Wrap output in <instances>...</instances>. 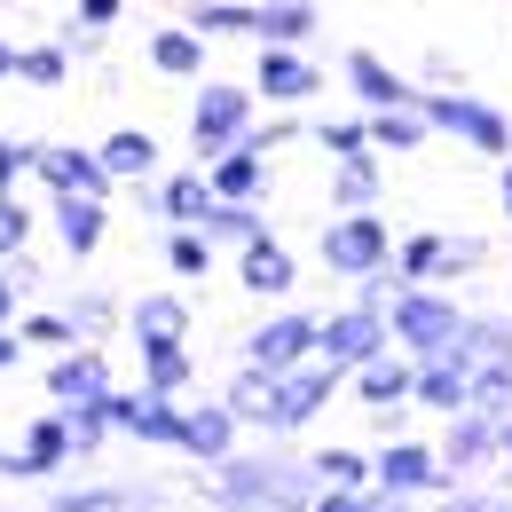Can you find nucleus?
<instances>
[{"mask_svg":"<svg viewBox=\"0 0 512 512\" xmlns=\"http://www.w3.org/2000/svg\"><path fill=\"white\" fill-rule=\"evenodd\" d=\"M134 205L150 213V221H205V205H213V174L205 166H174V174H150V182H134Z\"/></svg>","mask_w":512,"mask_h":512,"instance_id":"obj_13","label":"nucleus"},{"mask_svg":"<svg viewBox=\"0 0 512 512\" xmlns=\"http://www.w3.org/2000/svg\"><path fill=\"white\" fill-rule=\"evenodd\" d=\"M64 465H79V449H71V418H64V402H56V410L24 418V473L32 481H56Z\"/></svg>","mask_w":512,"mask_h":512,"instance_id":"obj_23","label":"nucleus"},{"mask_svg":"<svg viewBox=\"0 0 512 512\" xmlns=\"http://www.w3.org/2000/svg\"><path fill=\"white\" fill-rule=\"evenodd\" d=\"M205 64H213V40L197 32L190 16L150 32V71H158V79H205Z\"/></svg>","mask_w":512,"mask_h":512,"instance_id":"obj_24","label":"nucleus"},{"mask_svg":"<svg viewBox=\"0 0 512 512\" xmlns=\"http://www.w3.org/2000/svg\"><path fill=\"white\" fill-rule=\"evenodd\" d=\"M24 87H64L71 79V48L64 40H40V48H24V71H16Z\"/></svg>","mask_w":512,"mask_h":512,"instance_id":"obj_43","label":"nucleus"},{"mask_svg":"<svg viewBox=\"0 0 512 512\" xmlns=\"http://www.w3.org/2000/svg\"><path fill=\"white\" fill-rule=\"evenodd\" d=\"M64 418H71V449L95 457V449L119 434V386L111 394H87V402H64Z\"/></svg>","mask_w":512,"mask_h":512,"instance_id":"obj_33","label":"nucleus"},{"mask_svg":"<svg viewBox=\"0 0 512 512\" xmlns=\"http://www.w3.org/2000/svg\"><path fill=\"white\" fill-rule=\"evenodd\" d=\"M339 386H347V371H331L323 355H316V363H300V371H284V379L268 386V410H260V434H276V442H284V434H300L308 418H323V402H331Z\"/></svg>","mask_w":512,"mask_h":512,"instance_id":"obj_7","label":"nucleus"},{"mask_svg":"<svg viewBox=\"0 0 512 512\" xmlns=\"http://www.w3.org/2000/svg\"><path fill=\"white\" fill-rule=\"evenodd\" d=\"M505 481H512V418H505Z\"/></svg>","mask_w":512,"mask_h":512,"instance_id":"obj_58","label":"nucleus"},{"mask_svg":"<svg viewBox=\"0 0 512 512\" xmlns=\"http://www.w3.org/2000/svg\"><path fill=\"white\" fill-rule=\"evenodd\" d=\"M386 323H394V347L426 363V355H442L449 339L465 331V308L449 300V284H402V300L386 308Z\"/></svg>","mask_w":512,"mask_h":512,"instance_id":"obj_6","label":"nucleus"},{"mask_svg":"<svg viewBox=\"0 0 512 512\" xmlns=\"http://www.w3.org/2000/svg\"><path fill=\"white\" fill-rule=\"evenodd\" d=\"M355 512H410V497H394V489H379V481H371V489H363V505Z\"/></svg>","mask_w":512,"mask_h":512,"instance_id":"obj_51","label":"nucleus"},{"mask_svg":"<svg viewBox=\"0 0 512 512\" xmlns=\"http://www.w3.org/2000/svg\"><path fill=\"white\" fill-rule=\"evenodd\" d=\"M497 205H505V221H512V158H497Z\"/></svg>","mask_w":512,"mask_h":512,"instance_id":"obj_55","label":"nucleus"},{"mask_svg":"<svg viewBox=\"0 0 512 512\" xmlns=\"http://www.w3.org/2000/svg\"><path fill=\"white\" fill-rule=\"evenodd\" d=\"M473 402V363H457V355H426L418 363V386H410V410H426V418H457Z\"/></svg>","mask_w":512,"mask_h":512,"instance_id":"obj_20","label":"nucleus"},{"mask_svg":"<svg viewBox=\"0 0 512 512\" xmlns=\"http://www.w3.org/2000/svg\"><path fill=\"white\" fill-rule=\"evenodd\" d=\"M166 489L158 481H87V489H56L48 512H158Z\"/></svg>","mask_w":512,"mask_h":512,"instance_id":"obj_22","label":"nucleus"},{"mask_svg":"<svg viewBox=\"0 0 512 512\" xmlns=\"http://www.w3.org/2000/svg\"><path fill=\"white\" fill-rule=\"evenodd\" d=\"M457 355L465 363H512V308H465V331H457Z\"/></svg>","mask_w":512,"mask_h":512,"instance_id":"obj_30","label":"nucleus"},{"mask_svg":"<svg viewBox=\"0 0 512 512\" xmlns=\"http://www.w3.org/2000/svg\"><path fill=\"white\" fill-rule=\"evenodd\" d=\"M339 79H347L355 111H394V103H418V87L386 64V56H371V48H347V56H339Z\"/></svg>","mask_w":512,"mask_h":512,"instance_id":"obj_15","label":"nucleus"},{"mask_svg":"<svg viewBox=\"0 0 512 512\" xmlns=\"http://www.w3.org/2000/svg\"><path fill=\"white\" fill-rule=\"evenodd\" d=\"M0 473H8V481H32V473H24V449H0Z\"/></svg>","mask_w":512,"mask_h":512,"instance_id":"obj_56","label":"nucleus"},{"mask_svg":"<svg viewBox=\"0 0 512 512\" xmlns=\"http://www.w3.org/2000/svg\"><path fill=\"white\" fill-rule=\"evenodd\" d=\"M418 111H426V127H434V134H457L465 150L512 158V119L489 103V95H473V87H418Z\"/></svg>","mask_w":512,"mask_h":512,"instance_id":"obj_3","label":"nucleus"},{"mask_svg":"<svg viewBox=\"0 0 512 512\" xmlns=\"http://www.w3.org/2000/svg\"><path fill=\"white\" fill-rule=\"evenodd\" d=\"M197 497L213 512H308L323 497V473L308 457H284V449H229L205 465Z\"/></svg>","mask_w":512,"mask_h":512,"instance_id":"obj_1","label":"nucleus"},{"mask_svg":"<svg viewBox=\"0 0 512 512\" xmlns=\"http://www.w3.org/2000/svg\"><path fill=\"white\" fill-rule=\"evenodd\" d=\"M48 221H56V245L71 260H95L103 229H111V197H48Z\"/></svg>","mask_w":512,"mask_h":512,"instance_id":"obj_21","label":"nucleus"},{"mask_svg":"<svg viewBox=\"0 0 512 512\" xmlns=\"http://www.w3.org/2000/svg\"><path fill=\"white\" fill-rule=\"evenodd\" d=\"M434 512H512V481L505 489H489L481 473H473V481H449L442 497H434Z\"/></svg>","mask_w":512,"mask_h":512,"instance_id":"obj_38","label":"nucleus"},{"mask_svg":"<svg viewBox=\"0 0 512 512\" xmlns=\"http://www.w3.org/2000/svg\"><path fill=\"white\" fill-rule=\"evenodd\" d=\"M386 347H394V323L379 316V308H363V300H347V308H331V316H323V363H331V371H363V363H371V355H386Z\"/></svg>","mask_w":512,"mask_h":512,"instance_id":"obj_9","label":"nucleus"},{"mask_svg":"<svg viewBox=\"0 0 512 512\" xmlns=\"http://www.w3.org/2000/svg\"><path fill=\"white\" fill-rule=\"evenodd\" d=\"M71 323H79V339H103L119 323V300L111 292H71Z\"/></svg>","mask_w":512,"mask_h":512,"instance_id":"obj_48","label":"nucleus"},{"mask_svg":"<svg viewBox=\"0 0 512 512\" xmlns=\"http://www.w3.org/2000/svg\"><path fill=\"white\" fill-rule=\"evenodd\" d=\"M308 465L323 473V489H371V449H316Z\"/></svg>","mask_w":512,"mask_h":512,"instance_id":"obj_40","label":"nucleus"},{"mask_svg":"<svg viewBox=\"0 0 512 512\" xmlns=\"http://www.w3.org/2000/svg\"><path fill=\"white\" fill-rule=\"evenodd\" d=\"M16 316H24V284L0 268V323H16Z\"/></svg>","mask_w":512,"mask_h":512,"instance_id":"obj_52","label":"nucleus"},{"mask_svg":"<svg viewBox=\"0 0 512 512\" xmlns=\"http://www.w3.org/2000/svg\"><path fill=\"white\" fill-rule=\"evenodd\" d=\"M205 174H213V197H268V182H276V166H268V150L253 134L229 142L221 158H205Z\"/></svg>","mask_w":512,"mask_h":512,"instance_id":"obj_25","label":"nucleus"},{"mask_svg":"<svg viewBox=\"0 0 512 512\" xmlns=\"http://www.w3.org/2000/svg\"><path fill=\"white\" fill-rule=\"evenodd\" d=\"M386 150H355V158H331V213H355V205H379L386 197Z\"/></svg>","mask_w":512,"mask_h":512,"instance_id":"obj_27","label":"nucleus"},{"mask_svg":"<svg viewBox=\"0 0 512 512\" xmlns=\"http://www.w3.org/2000/svg\"><path fill=\"white\" fill-rule=\"evenodd\" d=\"M32 174H40V142H16V134H0V197H16Z\"/></svg>","mask_w":512,"mask_h":512,"instance_id":"obj_46","label":"nucleus"},{"mask_svg":"<svg viewBox=\"0 0 512 512\" xmlns=\"http://www.w3.org/2000/svg\"><path fill=\"white\" fill-rule=\"evenodd\" d=\"M316 347H323V316L292 308V300H276V316H260L253 331H245L237 363H253V371H268V379H284V371L316 363Z\"/></svg>","mask_w":512,"mask_h":512,"instance_id":"obj_4","label":"nucleus"},{"mask_svg":"<svg viewBox=\"0 0 512 512\" xmlns=\"http://www.w3.org/2000/svg\"><path fill=\"white\" fill-rule=\"evenodd\" d=\"M442 465L449 473H465V481H473V473H489V465H505V418H489V410H473V402H465V410H457V418H442Z\"/></svg>","mask_w":512,"mask_h":512,"instance_id":"obj_11","label":"nucleus"},{"mask_svg":"<svg viewBox=\"0 0 512 512\" xmlns=\"http://www.w3.org/2000/svg\"><path fill=\"white\" fill-rule=\"evenodd\" d=\"M95 150H103V166H111V174H119L127 190L158 174V134H150V127H111L103 142H95Z\"/></svg>","mask_w":512,"mask_h":512,"instance_id":"obj_29","label":"nucleus"},{"mask_svg":"<svg viewBox=\"0 0 512 512\" xmlns=\"http://www.w3.org/2000/svg\"><path fill=\"white\" fill-rule=\"evenodd\" d=\"M402 284H410V276L386 260V268H371V276H355V292H347V300H363V308H379V316H386V308L402 300Z\"/></svg>","mask_w":512,"mask_h":512,"instance_id":"obj_47","label":"nucleus"},{"mask_svg":"<svg viewBox=\"0 0 512 512\" xmlns=\"http://www.w3.org/2000/svg\"><path fill=\"white\" fill-rule=\"evenodd\" d=\"M371 481L418 505V497H442L449 481H465V473H449V465H442V449H434V442H410V434H386V449H371Z\"/></svg>","mask_w":512,"mask_h":512,"instance_id":"obj_8","label":"nucleus"},{"mask_svg":"<svg viewBox=\"0 0 512 512\" xmlns=\"http://www.w3.org/2000/svg\"><path fill=\"white\" fill-rule=\"evenodd\" d=\"M481 260H489V245H481V237H449V245H442V284H465Z\"/></svg>","mask_w":512,"mask_h":512,"instance_id":"obj_49","label":"nucleus"},{"mask_svg":"<svg viewBox=\"0 0 512 512\" xmlns=\"http://www.w3.org/2000/svg\"><path fill=\"white\" fill-rule=\"evenodd\" d=\"M308 142H316L323 158H355V150H371V111H347V119H316V127H308Z\"/></svg>","mask_w":512,"mask_h":512,"instance_id":"obj_37","label":"nucleus"},{"mask_svg":"<svg viewBox=\"0 0 512 512\" xmlns=\"http://www.w3.org/2000/svg\"><path fill=\"white\" fill-rule=\"evenodd\" d=\"M268 371H253V363H237V371H229V386H221V402H229V410H237V418H245V426H260V410H268Z\"/></svg>","mask_w":512,"mask_h":512,"instance_id":"obj_42","label":"nucleus"},{"mask_svg":"<svg viewBox=\"0 0 512 512\" xmlns=\"http://www.w3.org/2000/svg\"><path fill=\"white\" fill-rule=\"evenodd\" d=\"M134 363L150 394H190L197 363H190V331H134Z\"/></svg>","mask_w":512,"mask_h":512,"instance_id":"obj_17","label":"nucleus"},{"mask_svg":"<svg viewBox=\"0 0 512 512\" xmlns=\"http://www.w3.org/2000/svg\"><path fill=\"white\" fill-rule=\"evenodd\" d=\"M237 292H253V300H292L300 292V253L284 245V237H260L237 253Z\"/></svg>","mask_w":512,"mask_h":512,"instance_id":"obj_16","label":"nucleus"},{"mask_svg":"<svg viewBox=\"0 0 512 512\" xmlns=\"http://www.w3.org/2000/svg\"><path fill=\"white\" fill-rule=\"evenodd\" d=\"M182 394H150V386H119V434L142 449H182Z\"/></svg>","mask_w":512,"mask_h":512,"instance_id":"obj_14","label":"nucleus"},{"mask_svg":"<svg viewBox=\"0 0 512 512\" xmlns=\"http://www.w3.org/2000/svg\"><path fill=\"white\" fill-rule=\"evenodd\" d=\"M260 127V87L253 79H197V103H190V150L197 166L221 158L229 142H245Z\"/></svg>","mask_w":512,"mask_h":512,"instance_id":"obj_2","label":"nucleus"},{"mask_svg":"<svg viewBox=\"0 0 512 512\" xmlns=\"http://www.w3.org/2000/svg\"><path fill=\"white\" fill-rule=\"evenodd\" d=\"M442 245H449V229H410V237H394V268L410 284H442Z\"/></svg>","mask_w":512,"mask_h":512,"instance_id":"obj_36","label":"nucleus"},{"mask_svg":"<svg viewBox=\"0 0 512 512\" xmlns=\"http://www.w3.org/2000/svg\"><path fill=\"white\" fill-rule=\"evenodd\" d=\"M205 40H260V0L245 8V0H190L182 8Z\"/></svg>","mask_w":512,"mask_h":512,"instance_id":"obj_34","label":"nucleus"},{"mask_svg":"<svg viewBox=\"0 0 512 512\" xmlns=\"http://www.w3.org/2000/svg\"><path fill=\"white\" fill-rule=\"evenodd\" d=\"M158 253H166V268L182 276V284H197V276H213V237L197 229V221H174V229H158Z\"/></svg>","mask_w":512,"mask_h":512,"instance_id":"obj_32","label":"nucleus"},{"mask_svg":"<svg viewBox=\"0 0 512 512\" xmlns=\"http://www.w3.org/2000/svg\"><path fill=\"white\" fill-rule=\"evenodd\" d=\"M197 229H205L213 245H237V253L260 245V237H276V229H268V213H260V197H213Z\"/></svg>","mask_w":512,"mask_h":512,"instance_id":"obj_28","label":"nucleus"},{"mask_svg":"<svg viewBox=\"0 0 512 512\" xmlns=\"http://www.w3.org/2000/svg\"><path fill=\"white\" fill-rule=\"evenodd\" d=\"M237 434H245V418L213 394V402H197L190 418H182V457H197V465H213V457H229L237 449Z\"/></svg>","mask_w":512,"mask_h":512,"instance_id":"obj_26","label":"nucleus"},{"mask_svg":"<svg viewBox=\"0 0 512 512\" xmlns=\"http://www.w3.org/2000/svg\"><path fill=\"white\" fill-rule=\"evenodd\" d=\"M16 363H24V331H16V323H0V371H16Z\"/></svg>","mask_w":512,"mask_h":512,"instance_id":"obj_54","label":"nucleus"},{"mask_svg":"<svg viewBox=\"0 0 512 512\" xmlns=\"http://www.w3.org/2000/svg\"><path fill=\"white\" fill-rule=\"evenodd\" d=\"M16 331H24V347H48V355H64L71 339H79L71 308H32V316H16Z\"/></svg>","mask_w":512,"mask_h":512,"instance_id":"obj_41","label":"nucleus"},{"mask_svg":"<svg viewBox=\"0 0 512 512\" xmlns=\"http://www.w3.org/2000/svg\"><path fill=\"white\" fill-rule=\"evenodd\" d=\"M316 32H323L316 0H260V40H276V48H308Z\"/></svg>","mask_w":512,"mask_h":512,"instance_id":"obj_31","label":"nucleus"},{"mask_svg":"<svg viewBox=\"0 0 512 512\" xmlns=\"http://www.w3.org/2000/svg\"><path fill=\"white\" fill-rule=\"evenodd\" d=\"M426 111L418 103H394V111H371V142H379L386 158H410V150H426Z\"/></svg>","mask_w":512,"mask_h":512,"instance_id":"obj_35","label":"nucleus"},{"mask_svg":"<svg viewBox=\"0 0 512 512\" xmlns=\"http://www.w3.org/2000/svg\"><path fill=\"white\" fill-rule=\"evenodd\" d=\"M16 71H24V48H8V40H0V79H16Z\"/></svg>","mask_w":512,"mask_h":512,"instance_id":"obj_57","label":"nucleus"},{"mask_svg":"<svg viewBox=\"0 0 512 512\" xmlns=\"http://www.w3.org/2000/svg\"><path fill=\"white\" fill-rule=\"evenodd\" d=\"M316 260L339 276V284H355V276H371L394 260V229L379 221V205H355V213H331L316 237Z\"/></svg>","mask_w":512,"mask_h":512,"instance_id":"obj_5","label":"nucleus"},{"mask_svg":"<svg viewBox=\"0 0 512 512\" xmlns=\"http://www.w3.org/2000/svg\"><path fill=\"white\" fill-rule=\"evenodd\" d=\"M253 87H260V103H276V111H300V103H316V95H323V64L308 56V48H276V40H260Z\"/></svg>","mask_w":512,"mask_h":512,"instance_id":"obj_10","label":"nucleus"},{"mask_svg":"<svg viewBox=\"0 0 512 512\" xmlns=\"http://www.w3.org/2000/svg\"><path fill=\"white\" fill-rule=\"evenodd\" d=\"M127 323L134 331H190V300L182 292H142L127 308Z\"/></svg>","mask_w":512,"mask_h":512,"instance_id":"obj_39","label":"nucleus"},{"mask_svg":"<svg viewBox=\"0 0 512 512\" xmlns=\"http://www.w3.org/2000/svg\"><path fill=\"white\" fill-rule=\"evenodd\" d=\"M32 229H40V221H32V205H24V190H16V197H0V268H8V260H24V245H32Z\"/></svg>","mask_w":512,"mask_h":512,"instance_id":"obj_45","label":"nucleus"},{"mask_svg":"<svg viewBox=\"0 0 512 512\" xmlns=\"http://www.w3.org/2000/svg\"><path fill=\"white\" fill-rule=\"evenodd\" d=\"M48 197H111L119 174L103 166V150H79V142H40V174H32Z\"/></svg>","mask_w":512,"mask_h":512,"instance_id":"obj_12","label":"nucleus"},{"mask_svg":"<svg viewBox=\"0 0 512 512\" xmlns=\"http://www.w3.org/2000/svg\"><path fill=\"white\" fill-rule=\"evenodd\" d=\"M355 505H363V489H323L308 512H355Z\"/></svg>","mask_w":512,"mask_h":512,"instance_id":"obj_53","label":"nucleus"},{"mask_svg":"<svg viewBox=\"0 0 512 512\" xmlns=\"http://www.w3.org/2000/svg\"><path fill=\"white\" fill-rule=\"evenodd\" d=\"M347 386H355V402H363V410H410V386H418V355L386 347V355H371L363 371H347Z\"/></svg>","mask_w":512,"mask_h":512,"instance_id":"obj_18","label":"nucleus"},{"mask_svg":"<svg viewBox=\"0 0 512 512\" xmlns=\"http://www.w3.org/2000/svg\"><path fill=\"white\" fill-rule=\"evenodd\" d=\"M473 410L512 418V363H473Z\"/></svg>","mask_w":512,"mask_h":512,"instance_id":"obj_44","label":"nucleus"},{"mask_svg":"<svg viewBox=\"0 0 512 512\" xmlns=\"http://www.w3.org/2000/svg\"><path fill=\"white\" fill-rule=\"evenodd\" d=\"M87 394H111V355L95 339H71L48 363V402H87Z\"/></svg>","mask_w":512,"mask_h":512,"instance_id":"obj_19","label":"nucleus"},{"mask_svg":"<svg viewBox=\"0 0 512 512\" xmlns=\"http://www.w3.org/2000/svg\"><path fill=\"white\" fill-rule=\"evenodd\" d=\"M119 8H127V0H79L71 16H79L87 32H111V24H119Z\"/></svg>","mask_w":512,"mask_h":512,"instance_id":"obj_50","label":"nucleus"}]
</instances>
